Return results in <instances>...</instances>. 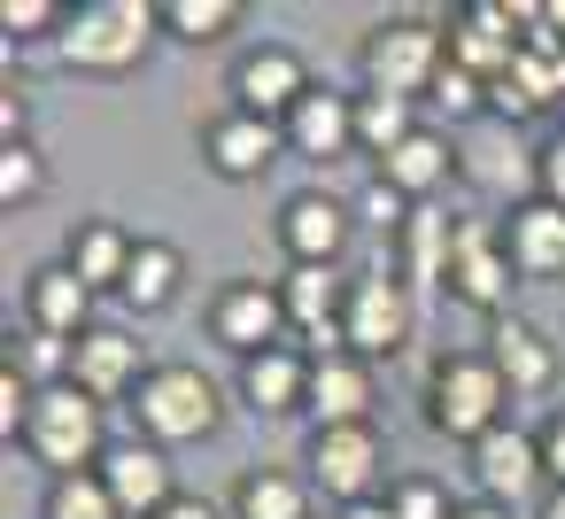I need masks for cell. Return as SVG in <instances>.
Returning <instances> with one entry per match:
<instances>
[{
	"mask_svg": "<svg viewBox=\"0 0 565 519\" xmlns=\"http://www.w3.org/2000/svg\"><path fill=\"white\" fill-rule=\"evenodd\" d=\"M503 403H511V388H503V372L488 364V349H457V357H441L434 380H426V419H434V434H449V442L495 434V426H503Z\"/></svg>",
	"mask_w": 565,
	"mask_h": 519,
	"instance_id": "cell-1",
	"label": "cell"
},
{
	"mask_svg": "<svg viewBox=\"0 0 565 519\" xmlns=\"http://www.w3.org/2000/svg\"><path fill=\"white\" fill-rule=\"evenodd\" d=\"M156 24H163L156 0H86V9L63 24V63L117 78V71H132V63L148 55Z\"/></svg>",
	"mask_w": 565,
	"mask_h": 519,
	"instance_id": "cell-2",
	"label": "cell"
},
{
	"mask_svg": "<svg viewBox=\"0 0 565 519\" xmlns=\"http://www.w3.org/2000/svg\"><path fill=\"white\" fill-rule=\"evenodd\" d=\"M441 71H449V32H441V24L395 17V24H372V32H364V78H372V94L426 102Z\"/></svg>",
	"mask_w": 565,
	"mask_h": 519,
	"instance_id": "cell-3",
	"label": "cell"
},
{
	"mask_svg": "<svg viewBox=\"0 0 565 519\" xmlns=\"http://www.w3.org/2000/svg\"><path fill=\"white\" fill-rule=\"evenodd\" d=\"M24 449H32L40 465H55V480L102 473V457H109V442H102V403L78 395L71 380H63V388H40L32 426H24Z\"/></svg>",
	"mask_w": 565,
	"mask_h": 519,
	"instance_id": "cell-4",
	"label": "cell"
},
{
	"mask_svg": "<svg viewBox=\"0 0 565 519\" xmlns=\"http://www.w3.org/2000/svg\"><path fill=\"white\" fill-rule=\"evenodd\" d=\"M132 411H140V434H148L156 449L202 442V434L217 426V388H210V372H194V364H156V372L140 380Z\"/></svg>",
	"mask_w": 565,
	"mask_h": 519,
	"instance_id": "cell-5",
	"label": "cell"
},
{
	"mask_svg": "<svg viewBox=\"0 0 565 519\" xmlns=\"http://www.w3.org/2000/svg\"><path fill=\"white\" fill-rule=\"evenodd\" d=\"M380 473H387V449H380L372 426H318V434H310V480H318L341 511H349V504H380V496H372Z\"/></svg>",
	"mask_w": 565,
	"mask_h": 519,
	"instance_id": "cell-6",
	"label": "cell"
},
{
	"mask_svg": "<svg viewBox=\"0 0 565 519\" xmlns=\"http://www.w3.org/2000/svg\"><path fill=\"white\" fill-rule=\"evenodd\" d=\"M511 279H519V272H511L503 225L465 218V225H457V241H449V295H457V303H472V310H488V318H503Z\"/></svg>",
	"mask_w": 565,
	"mask_h": 519,
	"instance_id": "cell-7",
	"label": "cell"
},
{
	"mask_svg": "<svg viewBox=\"0 0 565 519\" xmlns=\"http://www.w3.org/2000/svg\"><path fill=\"white\" fill-rule=\"evenodd\" d=\"M210 333L248 364V357H264V349L287 341V295L264 287V279H233V287L210 303Z\"/></svg>",
	"mask_w": 565,
	"mask_h": 519,
	"instance_id": "cell-8",
	"label": "cell"
},
{
	"mask_svg": "<svg viewBox=\"0 0 565 519\" xmlns=\"http://www.w3.org/2000/svg\"><path fill=\"white\" fill-rule=\"evenodd\" d=\"M310 86H318V78L302 71V55H295V47H248V55L233 63V109L271 117V125H287V117H295V102H302Z\"/></svg>",
	"mask_w": 565,
	"mask_h": 519,
	"instance_id": "cell-9",
	"label": "cell"
},
{
	"mask_svg": "<svg viewBox=\"0 0 565 519\" xmlns=\"http://www.w3.org/2000/svg\"><path fill=\"white\" fill-rule=\"evenodd\" d=\"M341 333H349V349H356L364 364H372V357H395V349L411 341V287L387 279V272L356 279V287H349V318H341Z\"/></svg>",
	"mask_w": 565,
	"mask_h": 519,
	"instance_id": "cell-10",
	"label": "cell"
},
{
	"mask_svg": "<svg viewBox=\"0 0 565 519\" xmlns=\"http://www.w3.org/2000/svg\"><path fill=\"white\" fill-rule=\"evenodd\" d=\"M472 480H480V504H526L542 480H550V465H542V442L534 434H519V426H495V434H480L472 442Z\"/></svg>",
	"mask_w": 565,
	"mask_h": 519,
	"instance_id": "cell-11",
	"label": "cell"
},
{
	"mask_svg": "<svg viewBox=\"0 0 565 519\" xmlns=\"http://www.w3.org/2000/svg\"><path fill=\"white\" fill-rule=\"evenodd\" d=\"M148 372H156V364H140V341L117 333V326H94V333H78V349H71V388L94 395L102 411H109L117 395H140Z\"/></svg>",
	"mask_w": 565,
	"mask_h": 519,
	"instance_id": "cell-12",
	"label": "cell"
},
{
	"mask_svg": "<svg viewBox=\"0 0 565 519\" xmlns=\"http://www.w3.org/2000/svg\"><path fill=\"white\" fill-rule=\"evenodd\" d=\"M511 24H519V9H503V0H472V9H457L449 17V63L495 86L519 63V32Z\"/></svg>",
	"mask_w": 565,
	"mask_h": 519,
	"instance_id": "cell-13",
	"label": "cell"
},
{
	"mask_svg": "<svg viewBox=\"0 0 565 519\" xmlns=\"http://www.w3.org/2000/svg\"><path fill=\"white\" fill-rule=\"evenodd\" d=\"M279 148H287V133L271 117H248V109H225L202 125V163L217 179H264L279 163Z\"/></svg>",
	"mask_w": 565,
	"mask_h": 519,
	"instance_id": "cell-14",
	"label": "cell"
},
{
	"mask_svg": "<svg viewBox=\"0 0 565 519\" xmlns=\"http://www.w3.org/2000/svg\"><path fill=\"white\" fill-rule=\"evenodd\" d=\"M102 488L117 496L125 519H163V511L179 504V488H171V457H163L156 442H117V449L102 457Z\"/></svg>",
	"mask_w": 565,
	"mask_h": 519,
	"instance_id": "cell-15",
	"label": "cell"
},
{
	"mask_svg": "<svg viewBox=\"0 0 565 519\" xmlns=\"http://www.w3.org/2000/svg\"><path fill=\"white\" fill-rule=\"evenodd\" d=\"M349 287H356V279H341L333 264H295V272L279 279V295H287V326H302V333L326 341V349H349V333H341V318H349Z\"/></svg>",
	"mask_w": 565,
	"mask_h": 519,
	"instance_id": "cell-16",
	"label": "cell"
},
{
	"mask_svg": "<svg viewBox=\"0 0 565 519\" xmlns=\"http://www.w3.org/2000/svg\"><path fill=\"white\" fill-rule=\"evenodd\" d=\"M488 364L503 372V388L511 395H550L557 388V341L542 333V326H526V318H488Z\"/></svg>",
	"mask_w": 565,
	"mask_h": 519,
	"instance_id": "cell-17",
	"label": "cell"
},
{
	"mask_svg": "<svg viewBox=\"0 0 565 519\" xmlns=\"http://www.w3.org/2000/svg\"><path fill=\"white\" fill-rule=\"evenodd\" d=\"M310 411H318V426H372V364L356 349H318L310 357Z\"/></svg>",
	"mask_w": 565,
	"mask_h": 519,
	"instance_id": "cell-18",
	"label": "cell"
},
{
	"mask_svg": "<svg viewBox=\"0 0 565 519\" xmlns=\"http://www.w3.org/2000/svg\"><path fill=\"white\" fill-rule=\"evenodd\" d=\"M503 248H511V272L519 279H565V210L557 202H511L503 218Z\"/></svg>",
	"mask_w": 565,
	"mask_h": 519,
	"instance_id": "cell-19",
	"label": "cell"
},
{
	"mask_svg": "<svg viewBox=\"0 0 565 519\" xmlns=\"http://www.w3.org/2000/svg\"><path fill=\"white\" fill-rule=\"evenodd\" d=\"M279 133H287V148H295V156L333 163V156H349V148H356V102H349V94H333V86H310Z\"/></svg>",
	"mask_w": 565,
	"mask_h": 519,
	"instance_id": "cell-20",
	"label": "cell"
},
{
	"mask_svg": "<svg viewBox=\"0 0 565 519\" xmlns=\"http://www.w3.org/2000/svg\"><path fill=\"white\" fill-rule=\"evenodd\" d=\"M349 233H356V218H349V202H333V194H295V202L279 210V241H287L295 264H341Z\"/></svg>",
	"mask_w": 565,
	"mask_h": 519,
	"instance_id": "cell-21",
	"label": "cell"
},
{
	"mask_svg": "<svg viewBox=\"0 0 565 519\" xmlns=\"http://www.w3.org/2000/svg\"><path fill=\"white\" fill-rule=\"evenodd\" d=\"M241 395H248V411H264V419H287V411H310V357L302 349H264V357H248L241 364Z\"/></svg>",
	"mask_w": 565,
	"mask_h": 519,
	"instance_id": "cell-22",
	"label": "cell"
},
{
	"mask_svg": "<svg viewBox=\"0 0 565 519\" xmlns=\"http://www.w3.org/2000/svg\"><path fill=\"white\" fill-rule=\"evenodd\" d=\"M132 256H140V241L117 225V218H78V233H71V272L102 295V287H117L125 295V272H132Z\"/></svg>",
	"mask_w": 565,
	"mask_h": 519,
	"instance_id": "cell-23",
	"label": "cell"
},
{
	"mask_svg": "<svg viewBox=\"0 0 565 519\" xmlns=\"http://www.w3.org/2000/svg\"><path fill=\"white\" fill-rule=\"evenodd\" d=\"M24 310H32V326H40V333H63V341L94 333V326H86V318H94V287H86L71 264H47V272H32V287H24Z\"/></svg>",
	"mask_w": 565,
	"mask_h": 519,
	"instance_id": "cell-24",
	"label": "cell"
},
{
	"mask_svg": "<svg viewBox=\"0 0 565 519\" xmlns=\"http://www.w3.org/2000/svg\"><path fill=\"white\" fill-rule=\"evenodd\" d=\"M449 171H457V156H449V140H441V133H411V140L380 163V179H387L403 202H426L434 187H449Z\"/></svg>",
	"mask_w": 565,
	"mask_h": 519,
	"instance_id": "cell-25",
	"label": "cell"
},
{
	"mask_svg": "<svg viewBox=\"0 0 565 519\" xmlns=\"http://www.w3.org/2000/svg\"><path fill=\"white\" fill-rule=\"evenodd\" d=\"M233 519H310V480H295L279 465H256L233 488Z\"/></svg>",
	"mask_w": 565,
	"mask_h": 519,
	"instance_id": "cell-26",
	"label": "cell"
},
{
	"mask_svg": "<svg viewBox=\"0 0 565 519\" xmlns=\"http://www.w3.org/2000/svg\"><path fill=\"white\" fill-rule=\"evenodd\" d=\"M411 133H426V125H418V102H403V94H356V148H364V156L387 163Z\"/></svg>",
	"mask_w": 565,
	"mask_h": 519,
	"instance_id": "cell-27",
	"label": "cell"
},
{
	"mask_svg": "<svg viewBox=\"0 0 565 519\" xmlns=\"http://www.w3.org/2000/svg\"><path fill=\"white\" fill-rule=\"evenodd\" d=\"M179 279H186V256L171 241H140V256L125 272V303L132 310H163V303H179Z\"/></svg>",
	"mask_w": 565,
	"mask_h": 519,
	"instance_id": "cell-28",
	"label": "cell"
},
{
	"mask_svg": "<svg viewBox=\"0 0 565 519\" xmlns=\"http://www.w3.org/2000/svg\"><path fill=\"white\" fill-rule=\"evenodd\" d=\"M241 24V0H163V32L186 47H217Z\"/></svg>",
	"mask_w": 565,
	"mask_h": 519,
	"instance_id": "cell-29",
	"label": "cell"
},
{
	"mask_svg": "<svg viewBox=\"0 0 565 519\" xmlns=\"http://www.w3.org/2000/svg\"><path fill=\"white\" fill-rule=\"evenodd\" d=\"M449 241H457L449 218L411 210V225H403V279H449Z\"/></svg>",
	"mask_w": 565,
	"mask_h": 519,
	"instance_id": "cell-30",
	"label": "cell"
},
{
	"mask_svg": "<svg viewBox=\"0 0 565 519\" xmlns=\"http://www.w3.org/2000/svg\"><path fill=\"white\" fill-rule=\"evenodd\" d=\"M40 194H47L40 148H32V140H9V148H0V202H9V210H32Z\"/></svg>",
	"mask_w": 565,
	"mask_h": 519,
	"instance_id": "cell-31",
	"label": "cell"
},
{
	"mask_svg": "<svg viewBox=\"0 0 565 519\" xmlns=\"http://www.w3.org/2000/svg\"><path fill=\"white\" fill-rule=\"evenodd\" d=\"M47 519H125V511H117V496L102 488V473H71V480L47 488Z\"/></svg>",
	"mask_w": 565,
	"mask_h": 519,
	"instance_id": "cell-32",
	"label": "cell"
},
{
	"mask_svg": "<svg viewBox=\"0 0 565 519\" xmlns=\"http://www.w3.org/2000/svg\"><path fill=\"white\" fill-rule=\"evenodd\" d=\"M426 102H434L441 117H457V125H465V117H480V109H488V78H472V71H457V63H449V71L434 78V94H426Z\"/></svg>",
	"mask_w": 565,
	"mask_h": 519,
	"instance_id": "cell-33",
	"label": "cell"
},
{
	"mask_svg": "<svg viewBox=\"0 0 565 519\" xmlns=\"http://www.w3.org/2000/svg\"><path fill=\"white\" fill-rule=\"evenodd\" d=\"M387 511H395V519H457V504H449V488H441V480H426V473H411V480H395V496H387Z\"/></svg>",
	"mask_w": 565,
	"mask_h": 519,
	"instance_id": "cell-34",
	"label": "cell"
},
{
	"mask_svg": "<svg viewBox=\"0 0 565 519\" xmlns=\"http://www.w3.org/2000/svg\"><path fill=\"white\" fill-rule=\"evenodd\" d=\"M71 349H78V341H63V333H40V326H32V333H24V349L9 341V364H17V372H55V380H71Z\"/></svg>",
	"mask_w": 565,
	"mask_h": 519,
	"instance_id": "cell-35",
	"label": "cell"
},
{
	"mask_svg": "<svg viewBox=\"0 0 565 519\" xmlns=\"http://www.w3.org/2000/svg\"><path fill=\"white\" fill-rule=\"evenodd\" d=\"M71 17L55 9V0H0V32L9 40H40V32H63Z\"/></svg>",
	"mask_w": 565,
	"mask_h": 519,
	"instance_id": "cell-36",
	"label": "cell"
},
{
	"mask_svg": "<svg viewBox=\"0 0 565 519\" xmlns=\"http://www.w3.org/2000/svg\"><path fill=\"white\" fill-rule=\"evenodd\" d=\"M364 218H372V225H387V233H403V225H411V202H403V194L380 179V187L364 194Z\"/></svg>",
	"mask_w": 565,
	"mask_h": 519,
	"instance_id": "cell-37",
	"label": "cell"
},
{
	"mask_svg": "<svg viewBox=\"0 0 565 519\" xmlns=\"http://www.w3.org/2000/svg\"><path fill=\"white\" fill-rule=\"evenodd\" d=\"M534 179H542V202H557V210H565V133L534 156Z\"/></svg>",
	"mask_w": 565,
	"mask_h": 519,
	"instance_id": "cell-38",
	"label": "cell"
},
{
	"mask_svg": "<svg viewBox=\"0 0 565 519\" xmlns=\"http://www.w3.org/2000/svg\"><path fill=\"white\" fill-rule=\"evenodd\" d=\"M534 442H542V465H550V488H565V411H550V426H542Z\"/></svg>",
	"mask_w": 565,
	"mask_h": 519,
	"instance_id": "cell-39",
	"label": "cell"
},
{
	"mask_svg": "<svg viewBox=\"0 0 565 519\" xmlns=\"http://www.w3.org/2000/svg\"><path fill=\"white\" fill-rule=\"evenodd\" d=\"M163 519H217V504H202V496H179Z\"/></svg>",
	"mask_w": 565,
	"mask_h": 519,
	"instance_id": "cell-40",
	"label": "cell"
},
{
	"mask_svg": "<svg viewBox=\"0 0 565 519\" xmlns=\"http://www.w3.org/2000/svg\"><path fill=\"white\" fill-rule=\"evenodd\" d=\"M0 125H9V140H24V94H9V102H0Z\"/></svg>",
	"mask_w": 565,
	"mask_h": 519,
	"instance_id": "cell-41",
	"label": "cell"
},
{
	"mask_svg": "<svg viewBox=\"0 0 565 519\" xmlns=\"http://www.w3.org/2000/svg\"><path fill=\"white\" fill-rule=\"evenodd\" d=\"M457 519H511L503 504H457Z\"/></svg>",
	"mask_w": 565,
	"mask_h": 519,
	"instance_id": "cell-42",
	"label": "cell"
},
{
	"mask_svg": "<svg viewBox=\"0 0 565 519\" xmlns=\"http://www.w3.org/2000/svg\"><path fill=\"white\" fill-rule=\"evenodd\" d=\"M341 519H395V511H387V504H349Z\"/></svg>",
	"mask_w": 565,
	"mask_h": 519,
	"instance_id": "cell-43",
	"label": "cell"
},
{
	"mask_svg": "<svg viewBox=\"0 0 565 519\" xmlns=\"http://www.w3.org/2000/svg\"><path fill=\"white\" fill-rule=\"evenodd\" d=\"M542 519H565V488H550V496H542Z\"/></svg>",
	"mask_w": 565,
	"mask_h": 519,
	"instance_id": "cell-44",
	"label": "cell"
}]
</instances>
